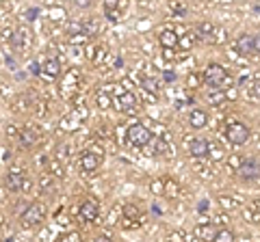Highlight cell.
Instances as JSON below:
<instances>
[{
    "label": "cell",
    "instance_id": "5b68a950",
    "mask_svg": "<svg viewBox=\"0 0 260 242\" xmlns=\"http://www.w3.org/2000/svg\"><path fill=\"white\" fill-rule=\"evenodd\" d=\"M236 175L241 182H256L258 175H260V162H258V156H247L243 158L241 164L236 169Z\"/></svg>",
    "mask_w": 260,
    "mask_h": 242
},
{
    "label": "cell",
    "instance_id": "7402d4cb",
    "mask_svg": "<svg viewBox=\"0 0 260 242\" xmlns=\"http://www.w3.org/2000/svg\"><path fill=\"white\" fill-rule=\"evenodd\" d=\"M243 218H245L247 223L258 225V221H260V214H258V201H254V206H249V208H243Z\"/></svg>",
    "mask_w": 260,
    "mask_h": 242
},
{
    "label": "cell",
    "instance_id": "603a6c76",
    "mask_svg": "<svg viewBox=\"0 0 260 242\" xmlns=\"http://www.w3.org/2000/svg\"><path fill=\"white\" fill-rule=\"evenodd\" d=\"M13 111H15V113H26V111H31V97L24 95V93H22V95H18V97L13 100Z\"/></svg>",
    "mask_w": 260,
    "mask_h": 242
},
{
    "label": "cell",
    "instance_id": "4dcf8cb0",
    "mask_svg": "<svg viewBox=\"0 0 260 242\" xmlns=\"http://www.w3.org/2000/svg\"><path fill=\"white\" fill-rule=\"evenodd\" d=\"M208 156H210V160H213V162H219V160H224V158H226V153H224L221 147L208 145Z\"/></svg>",
    "mask_w": 260,
    "mask_h": 242
},
{
    "label": "cell",
    "instance_id": "7bdbcfd3",
    "mask_svg": "<svg viewBox=\"0 0 260 242\" xmlns=\"http://www.w3.org/2000/svg\"><path fill=\"white\" fill-rule=\"evenodd\" d=\"M91 2H94V0H74V4H76L78 9H89Z\"/></svg>",
    "mask_w": 260,
    "mask_h": 242
},
{
    "label": "cell",
    "instance_id": "484cf974",
    "mask_svg": "<svg viewBox=\"0 0 260 242\" xmlns=\"http://www.w3.org/2000/svg\"><path fill=\"white\" fill-rule=\"evenodd\" d=\"M215 22H208V20H204V22H199V26H197V37L199 39H206V37H210L213 35V30H215Z\"/></svg>",
    "mask_w": 260,
    "mask_h": 242
},
{
    "label": "cell",
    "instance_id": "f35d334b",
    "mask_svg": "<svg viewBox=\"0 0 260 242\" xmlns=\"http://www.w3.org/2000/svg\"><path fill=\"white\" fill-rule=\"evenodd\" d=\"M50 20L52 22H63L65 20V11L63 9H52L50 11Z\"/></svg>",
    "mask_w": 260,
    "mask_h": 242
},
{
    "label": "cell",
    "instance_id": "d6a6232c",
    "mask_svg": "<svg viewBox=\"0 0 260 242\" xmlns=\"http://www.w3.org/2000/svg\"><path fill=\"white\" fill-rule=\"evenodd\" d=\"M83 32L89 37V39L91 37H96L98 35V24L96 22H83Z\"/></svg>",
    "mask_w": 260,
    "mask_h": 242
},
{
    "label": "cell",
    "instance_id": "11a10c76",
    "mask_svg": "<svg viewBox=\"0 0 260 242\" xmlns=\"http://www.w3.org/2000/svg\"><path fill=\"white\" fill-rule=\"evenodd\" d=\"M37 115H39V117H41V115H46V104H37Z\"/></svg>",
    "mask_w": 260,
    "mask_h": 242
},
{
    "label": "cell",
    "instance_id": "5bb4252c",
    "mask_svg": "<svg viewBox=\"0 0 260 242\" xmlns=\"http://www.w3.org/2000/svg\"><path fill=\"white\" fill-rule=\"evenodd\" d=\"M41 74H46V78H57V76H61V60L59 59H46L41 63Z\"/></svg>",
    "mask_w": 260,
    "mask_h": 242
},
{
    "label": "cell",
    "instance_id": "52a82bcc",
    "mask_svg": "<svg viewBox=\"0 0 260 242\" xmlns=\"http://www.w3.org/2000/svg\"><path fill=\"white\" fill-rule=\"evenodd\" d=\"M208 139H191L189 141V153H191L193 160H204L208 158Z\"/></svg>",
    "mask_w": 260,
    "mask_h": 242
},
{
    "label": "cell",
    "instance_id": "ba28073f",
    "mask_svg": "<svg viewBox=\"0 0 260 242\" xmlns=\"http://www.w3.org/2000/svg\"><path fill=\"white\" fill-rule=\"evenodd\" d=\"M26 178V173L22 171L20 167H11L9 173L4 175V186H7L9 192H20V186H22V180Z\"/></svg>",
    "mask_w": 260,
    "mask_h": 242
},
{
    "label": "cell",
    "instance_id": "44dd1931",
    "mask_svg": "<svg viewBox=\"0 0 260 242\" xmlns=\"http://www.w3.org/2000/svg\"><path fill=\"white\" fill-rule=\"evenodd\" d=\"M96 104H98V108H102V111H106V108H111L113 106V95L111 93H106V91H98L96 93Z\"/></svg>",
    "mask_w": 260,
    "mask_h": 242
},
{
    "label": "cell",
    "instance_id": "4316f807",
    "mask_svg": "<svg viewBox=\"0 0 260 242\" xmlns=\"http://www.w3.org/2000/svg\"><path fill=\"white\" fill-rule=\"evenodd\" d=\"M67 37H69V46H85V43L91 41L85 32H74V35H67Z\"/></svg>",
    "mask_w": 260,
    "mask_h": 242
},
{
    "label": "cell",
    "instance_id": "8fae6325",
    "mask_svg": "<svg viewBox=\"0 0 260 242\" xmlns=\"http://www.w3.org/2000/svg\"><path fill=\"white\" fill-rule=\"evenodd\" d=\"M15 141H20V145L24 147V150H32V147L37 145V141H39V136H37V132L32 128H24L18 132V139Z\"/></svg>",
    "mask_w": 260,
    "mask_h": 242
},
{
    "label": "cell",
    "instance_id": "1f68e13d",
    "mask_svg": "<svg viewBox=\"0 0 260 242\" xmlns=\"http://www.w3.org/2000/svg\"><path fill=\"white\" fill-rule=\"evenodd\" d=\"M150 192L154 197H162V178H154L150 182Z\"/></svg>",
    "mask_w": 260,
    "mask_h": 242
},
{
    "label": "cell",
    "instance_id": "c3c4849f",
    "mask_svg": "<svg viewBox=\"0 0 260 242\" xmlns=\"http://www.w3.org/2000/svg\"><path fill=\"white\" fill-rule=\"evenodd\" d=\"M0 160H2V162H11V151L0 150Z\"/></svg>",
    "mask_w": 260,
    "mask_h": 242
},
{
    "label": "cell",
    "instance_id": "f907efd6",
    "mask_svg": "<svg viewBox=\"0 0 260 242\" xmlns=\"http://www.w3.org/2000/svg\"><path fill=\"white\" fill-rule=\"evenodd\" d=\"M89 151L98 153V156H104V150H102V145H91V147H89Z\"/></svg>",
    "mask_w": 260,
    "mask_h": 242
},
{
    "label": "cell",
    "instance_id": "6da1fadb",
    "mask_svg": "<svg viewBox=\"0 0 260 242\" xmlns=\"http://www.w3.org/2000/svg\"><path fill=\"white\" fill-rule=\"evenodd\" d=\"M46 216H48L46 203L35 201V203H31V206L26 208V212L22 214L20 223H22V227H24V229H35L37 225H41L43 221H46Z\"/></svg>",
    "mask_w": 260,
    "mask_h": 242
},
{
    "label": "cell",
    "instance_id": "6f0895ef",
    "mask_svg": "<svg viewBox=\"0 0 260 242\" xmlns=\"http://www.w3.org/2000/svg\"><path fill=\"white\" fill-rule=\"evenodd\" d=\"M2 225H4V214L0 212V227H2Z\"/></svg>",
    "mask_w": 260,
    "mask_h": 242
},
{
    "label": "cell",
    "instance_id": "816d5d0a",
    "mask_svg": "<svg viewBox=\"0 0 260 242\" xmlns=\"http://www.w3.org/2000/svg\"><path fill=\"white\" fill-rule=\"evenodd\" d=\"M31 71H32L35 76H39V74H41V63H32V65H31Z\"/></svg>",
    "mask_w": 260,
    "mask_h": 242
},
{
    "label": "cell",
    "instance_id": "e0dca14e",
    "mask_svg": "<svg viewBox=\"0 0 260 242\" xmlns=\"http://www.w3.org/2000/svg\"><path fill=\"white\" fill-rule=\"evenodd\" d=\"M159 43L162 48H176L178 46V35L171 29H162V30H159Z\"/></svg>",
    "mask_w": 260,
    "mask_h": 242
},
{
    "label": "cell",
    "instance_id": "d590c367",
    "mask_svg": "<svg viewBox=\"0 0 260 242\" xmlns=\"http://www.w3.org/2000/svg\"><path fill=\"white\" fill-rule=\"evenodd\" d=\"M122 225H124V229H126V232H132V229H137V227H139V221H137V218H128V216H124Z\"/></svg>",
    "mask_w": 260,
    "mask_h": 242
},
{
    "label": "cell",
    "instance_id": "681fc988",
    "mask_svg": "<svg viewBox=\"0 0 260 242\" xmlns=\"http://www.w3.org/2000/svg\"><path fill=\"white\" fill-rule=\"evenodd\" d=\"M96 50H98V46H94V43H89V48H87V57H89L91 60H94V57H96Z\"/></svg>",
    "mask_w": 260,
    "mask_h": 242
},
{
    "label": "cell",
    "instance_id": "e575fe53",
    "mask_svg": "<svg viewBox=\"0 0 260 242\" xmlns=\"http://www.w3.org/2000/svg\"><path fill=\"white\" fill-rule=\"evenodd\" d=\"M59 240H61V242H80V240H83V236H80L78 232H69V234H63Z\"/></svg>",
    "mask_w": 260,
    "mask_h": 242
},
{
    "label": "cell",
    "instance_id": "4fadbf2b",
    "mask_svg": "<svg viewBox=\"0 0 260 242\" xmlns=\"http://www.w3.org/2000/svg\"><path fill=\"white\" fill-rule=\"evenodd\" d=\"M189 125H191L193 130H202L208 125V113L202 111V108H195V111H191V115H189Z\"/></svg>",
    "mask_w": 260,
    "mask_h": 242
},
{
    "label": "cell",
    "instance_id": "d6986e66",
    "mask_svg": "<svg viewBox=\"0 0 260 242\" xmlns=\"http://www.w3.org/2000/svg\"><path fill=\"white\" fill-rule=\"evenodd\" d=\"M217 203L221 206V210H226V212H232V210H236L238 208V199H234V197H230V195H219L217 197Z\"/></svg>",
    "mask_w": 260,
    "mask_h": 242
},
{
    "label": "cell",
    "instance_id": "2e32d148",
    "mask_svg": "<svg viewBox=\"0 0 260 242\" xmlns=\"http://www.w3.org/2000/svg\"><path fill=\"white\" fill-rule=\"evenodd\" d=\"M46 167H48V173H50L54 180L65 178V167H63L61 158H50V160H46Z\"/></svg>",
    "mask_w": 260,
    "mask_h": 242
},
{
    "label": "cell",
    "instance_id": "9c48e42d",
    "mask_svg": "<svg viewBox=\"0 0 260 242\" xmlns=\"http://www.w3.org/2000/svg\"><path fill=\"white\" fill-rule=\"evenodd\" d=\"M115 104H117L119 111L134 113V111H137V106H139V100H137V95L132 93V89H130V91H124L122 95H117L115 97Z\"/></svg>",
    "mask_w": 260,
    "mask_h": 242
},
{
    "label": "cell",
    "instance_id": "60d3db41",
    "mask_svg": "<svg viewBox=\"0 0 260 242\" xmlns=\"http://www.w3.org/2000/svg\"><path fill=\"white\" fill-rule=\"evenodd\" d=\"M124 216L137 218V216H139V208H137V206H126V210H124Z\"/></svg>",
    "mask_w": 260,
    "mask_h": 242
},
{
    "label": "cell",
    "instance_id": "3957f363",
    "mask_svg": "<svg viewBox=\"0 0 260 242\" xmlns=\"http://www.w3.org/2000/svg\"><path fill=\"white\" fill-rule=\"evenodd\" d=\"M202 80L210 87V89H221L224 85H230V76H228V71L217 63H210L208 67L204 69Z\"/></svg>",
    "mask_w": 260,
    "mask_h": 242
},
{
    "label": "cell",
    "instance_id": "836d02e7",
    "mask_svg": "<svg viewBox=\"0 0 260 242\" xmlns=\"http://www.w3.org/2000/svg\"><path fill=\"white\" fill-rule=\"evenodd\" d=\"M104 15H106V20L108 22H119V18H122V9H108V11H104Z\"/></svg>",
    "mask_w": 260,
    "mask_h": 242
},
{
    "label": "cell",
    "instance_id": "ac0fdd59",
    "mask_svg": "<svg viewBox=\"0 0 260 242\" xmlns=\"http://www.w3.org/2000/svg\"><path fill=\"white\" fill-rule=\"evenodd\" d=\"M37 186H39L41 192H46V195H52V192H54V178L48 171L41 173L39 180H37Z\"/></svg>",
    "mask_w": 260,
    "mask_h": 242
},
{
    "label": "cell",
    "instance_id": "bcb514c9",
    "mask_svg": "<svg viewBox=\"0 0 260 242\" xmlns=\"http://www.w3.org/2000/svg\"><path fill=\"white\" fill-rule=\"evenodd\" d=\"M119 7V0H104V11L108 9H117Z\"/></svg>",
    "mask_w": 260,
    "mask_h": 242
},
{
    "label": "cell",
    "instance_id": "8992f818",
    "mask_svg": "<svg viewBox=\"0 0 260 242\" xmlns=\"http://www.w3.org/2000/svg\"><path fill=\"white\" fill-rule=\"evenodd\" d=\"M226 136L234 147H241L249 141V128L243 123V121H230V123H228V130H226Z\"/></svg>",
    "mask_w": 260,
    "mask_h": 242
},
{
    "label": "cell",
    "instance_id": "db71d44e",
    "mask_svg": "<svg viewBox=\"0 0 260 242\" xmlns=\"http://www.w3.org/2000/svg\"><path fill=\"white\" fill-rule=\"evenodd\" d=\"M11 37H13V30H11V29H4V30H2V39H7V41H9Z\"/></svg>",
    "mask_w": 260,
    "mask_h": 242
},
{
    "label": "cell",
    "instance_id": "7dc6e473",
    "mask_svg": "<svg viewBox=\"0 0 260 242\" xmlns=\"http://www.w3.org/2000/svg\"><path fill=\"white\" fill-rule=\"evenodd\" d=\"M57 223H65V225H67V223H69V216H67L65 212H59V214H57Z\"/></svg>",
    "mask_w": 260,
    "mask_h": 242
},
{
    "label": "cell",
    "instance_id": "ab89813d",
    "mask_svg": "<svg viewBox=\"0 0 260 242\" xmlns=\"http://www.w3.org/2000/svg\"><path fill=\"white\" fill-rule=\"evenodd\" d=\"M67 32H69V35H74V32H83V22H69Z\"/></svg>",
    "mask_w": 260,
    "mask_h": 242
},
{
    "label": "cell",
    "instance_id": "9f6ffc18",
    "mask_svg": "<svg viewBox=\"0 0 260 242\" xmlns=\"http://www.w3.org/2000/svg\"><path fill=\"white\" fill-rule=\"evenodd\" d=\"M37 13H39V11H37V9H29V13H26V18H29V20H35V18H37Z\"/></svg>",
    "mask_w": 260,
    "mask_h": 242
},
{
    "label": "cell",
    "instance_id": "f5cc1de1",
    "mask_svg": "<svg viewBox=\"0 0 260 242\" xmlns=\"http://www.w3.org/2000/svg\"><path fill=\"white\" fill-rule=\"evenodd\" d=\"M197 225H210V218L206 214H202V216H197Z\"/></svg>",
    "mask_w": 260,
    "mask_h": 242
},
{
    "label": "cell",
    "instance_id": "8d00e7d4",
    "mask_svg": "<svg viewBox=\"0 0 260 242\" xmlns=\"http://www.w3.org/2000/svg\"><path fill=\"white\" fill-rule=\"evenodd\" d=\"M199 82H202V78H199L197 74H189V78H187V87H189V89H197Z\"/></svg>",
    "mask_w": 260,
    "mask_h": 242
},
{
    "label": "cell",
    "instance_id": "f546056e",
    "mask_svg": "<svg viewBox=\"0 0 260 242\" xmlns=\"http://www.w3.org/2000/svg\"><path fill=\"white\" fill-rule=\"evenodd\" d=\"M224 160H226V164H228V169H230V171H236L238 164H241V160H243V156H241V153H232V156L224 158Z\"/></svg>",
    "mask_w": 260,
    "mask_h": 242
},
{
    "label": "cell",
    "instance_id": "9a60e30c",
    "mask_svg": "<svg viewBox=\"0 0 260 242\" xmlns=\"http://www.w3.org/2000/svg\"><path fill=\"white\" fill-rule=\"evenodd\" d=\"M178 195H180V184L173 178H162V197L176 199Z\"/></svg>",
    "mask_w": 260,
    "mask_h": 242
},
{
    "label": "cell",
    "instance_id": "cb8c5ba5",
    "mask_svg": "<svg viewBox=\"0 0 260 242\" xmlns=\"http://www.w3.org/2000/svg\"><path fill=\"white\" fill-rule=\"evenodd\" d=\"M141 87H143L145 93H154V95L161 91V82L156 78H152V76H145V78L141 80Z\"/></svg>",
    "mask_w": 260,
    "mask_h": 242
},
{
    "label": "cell",
    "instance_id": "f1b7e54d",
    "mask_svg": "<svg viewBox=\"0 0 260 242\" xmlns=\"http://www.w3.org/2000/svg\"><path fill=\"white\" fill-rule=\"evenodd\" d=\"M195 39H197V35H184V37H178V46L182 48V50H191Z\"/></svg>",
    "mask_w": 260,
    "mask_h": 242
},
{
    "label": "cell",
    "instance_id": "30bf717a",
    "mask_svg": "<svg viewBox=\"0 0 260 242\" xmlns=\"http://www.w3.org/2000/svg\"><path fill=\"white\" fill-rule=\"evenodd\" d=\"M98 214H100V206H98V201H94V199L83 201V206L78 208V216L83 218V221H87V223L96 221Z\"/></svg>",
    "mask_w": 260,
    "mask_h": 242
},
{
    "label": "cell",
    "instance_id": "7c38bea8",
    "mask_svg": "<svg viewBox=\"0 0 260 242\" xmlns=\"http://www.w3.org/2000/svg\"><path fill=\"white\" fill-rule=\"evenodd\" d=\"M100 162H102V156H98L94 151H85L83 156H80V167H83V171H87V173L96 171V169L100 167Z\"/></svg>",
    "mask_w": 260,
    "mask_h": 242
},
{
    "label": "cell",
    "instance_id": "ffe728a7",
    "mask_svg": "<svg viewBox=\"0 0 260 242\" xmlns=\"http://www.w3.org/2000/svg\"><path fill=\"white\" fill-rule=\"evenodd\" d=\"M206 102L213 104V106H219V104L228 102L224 89H208V93H206Z\"/></svg>",
    "mask_w": 260,
    "mask_h": 242
},
{
    "label": "cell",
    "instance_id": "83f0119b",
    "mask_svg": "<svg viewBox=\"0 0 260 242\" xmlns=\"http://www.w3.org/2000/svg\"><path fill=\"white\" fill-rule=\"evenodd\" d=\"M213 41L217 43V46H221V43H226L228 41V32H226V29H221V26H215V30H213Z\"/></svg>",
    "mask_w": 260,
    "mask_h": 242
},
{
    "label": "cell",
    "instance_id": "7a4b0ae2",
    "mask_svg": "<svg viewBox=\"0 0 260 242\" xmlns=\"http://www.w3.org/2000/svg\"><path fill=\"white\" fill-rule=\"evenodd\" d=\"M258 48H260L258 35H252V32H243V35H238L236 41H234V52L241 54V57H245V59H256Z\"/></svg>",
    "mask_w": 260,
    "mask_h": 242
},
{
    "label": "cell",
    "instance_id": "ee69618b",
    "mask_svg": "<svg viewBox=\"0 0 260 242\" xmlns=\"http://www.w3.org/2000/svg\"><path fill=\"white\" fill-rule=\"evenodd\" d=\"M31 186H32V182L29 178H24V180H22V186H20V192H29Z\"/></svg>",
    "mask_w": 260,
    "mask_h": 242
},
{
    "label": "cell",
    "instance_id": "74e56055",
    "mask_svg": "<svg viewBox=\"0 0 260 242\" xmlns=\"http://www.w3.org/2000/svg\"><path fill=\"white\" fill-rule=\"evenodd\" d=\"M87 117H89V111H87V106H78L74 111V119H78V121H85Z\"/></svg>",
    "mask_w": 260,
    "mask_h": 242
},
{
    "label": "cell",
    "instance_id": "d4e9b609",
    "mask_svg": "<svg viewBox=\"0 0 260 242\" xmlns=\"http://www.w3.org/2000/svg\"><path fill=\"white\" fill-rule=\"evenodd\" d=\"M213 240L215 242H232V240H236V236L232 229H228V227H221V229H217V232L213 234Z\"/></svg>",
    "mask_w": 260,
    "mask_h": 242
},
{
    "label": "cell",
    "instance_id": "277c9868",
    "mask_svg": "<svg viewBox=\"0 0 260 242\" xmlns=\"http://www.w3.org/2000/svg\"><path fill=\"white\" fill-rule=\"evenodd\" d=\"M150 139H152V130L143 123H137V121L126 130V141L130 147H148Z\"/></svg>",
    "mask_w": 260,
    "mask_h": 242
},
{
    "label": "cell",
    "instance_id": "f6af8a7d",
    "mask_svg": "<svg viewBox=\"0 0 260 242\" xmlns=\"http://www.w3.org/2000/svg\"><path fill=\"white\" fill-rule=\"evenodd\" d=\"M167 238H169V240H187V234H184V232H173V234L167 236Z\"/></svg>",
    "mask_w": 260,
    "mask_h": 242
},
{
    "label": "cell",
    "instance_id": "b9f144b4",
    "mask_svg": "<svg viewBox=\"0 0 260 242\" xmlns=\"http://www.w3.org/2000/svg\"><path fill=\"white\" fill-rule=\"evenodd\" d=\"M4 132H7V136H9V139H18V128H15V125H7V130H4Z\"/></svg>",
    "mask_w": 260,
    "mask_h": 242
}]
</instances>
